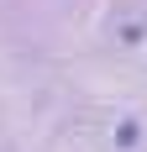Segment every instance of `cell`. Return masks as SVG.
I'll list each match as a JSON object with an SVG mask.
<instances>
[{
  "instance_id": "6da1fadb",
  "label": "cell",
  "mask_w": 147,
  "mask_h": 152,
  "mask_svg": "<svg viewBox=\"0 0 147 152\" xmlns=\"http://www.w3.org/2000/svg\"><path fill=\"white\" fill-rule=\"evenodd\" d=\"M137 142H142V126H137V121H121V126H116V147H121V152H132Z\"/></svg>"
}]
</instances>
